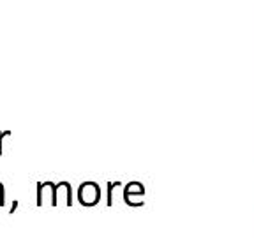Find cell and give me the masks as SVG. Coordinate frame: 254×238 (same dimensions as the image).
Instances as JSON below:
<instances>
[{"label":"cell","mask_w":254,"mask_h":238,"mask_svg":"<svg viewBox=\"0 0 254 238\" xmlns=\"http://www.w3.org/2000/svg\"><path fill=\"white\" fill-rule=\"evenodd\" d=\"M36 205L44 206H57V183L53 182H39L36 190Z\"/></svg>","instance_id":"6da1fadb"},{"label":"cell","mask_w":254,"mask_h":238,"mask_svg":"<svg viewBox=\"0 0 254 238\" xmlns=\"http://www.w3.org/2000/svg\"><path fill=\"white\" fill-rule=\"evenodd\" d=\"M99 196H101V192H99V189H97V185L95 183H83V185L79 187V190H78V199H79V203L81 205H85V206H92V205H95V203L99 201Z\"/></svg>","instance_id":"7a4b0ae2"},{"label":"cell","mask_w":254,"mask_h":238,"mask_svg":"<svg viewBox=\"0 0 254 238\" xmlns=\"http://www.w3.org/2000/svg\"><path fill=\"white\" fill-rule=\"evenodd\" d=\"M60 198H64V203L67 206L72 205V189L69 182L57 183V206H59V203H60Z\"/></svg>","instance_id":"3957f363"},{"label":"cell","mask_w":254,"mask_h":238,"mask_svg":"<svg viewBox=\"0 0 254 238\" xmlns=\"http://www.w3.org/2000/svg\"><path fill=\"white\" fill-rule=\"evenodd\" d=\"M4 206H5V187L0 182V208H4Z\"/></svg>","instance_id":"277c9868"},{"label":"cell","mask_w":254,"mask_h":238,"mask_svg":"<svg viewBox=\"0 0 254 238\" xmlns=\"http://www.w3.org/2000/svg\"><path fill=\"white\" fill-rule=\"evenodd\" d=\"M7 136H11V131H0V155L4 154V150H2V143H4V138H7Z\"/></svg>","instance_id":"5b68a950"},{"label":"cell","mask_w":254,"mask_h":238,"mask_svg":"<svg viewBox=\"0 0 254 238\" xmlns=\"http://www.w3.org/2000/svg\"><path fill=\"white\" fill-rule=\"evenodd\" d=\"M16 208H18V199H14V201L11 203V210H9V214H14Z\"/></svg>","instance_id":"8992f818"}]
</instances>
